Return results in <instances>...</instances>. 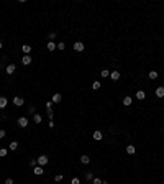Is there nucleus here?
<instances>
[{
  "label": "nucleus",
  "mask_w": 164,
  "mask_h": 184,
  "mask_svg": "<svg viewBox=\"0 0 164 184\" xmlns=\"http://www.w3.org/2000/svg\"><path fill=\"white\" fill-rule=\"evenodd\" d=\"M63 100V95H61L59 92H56V94H53V97H51V102L53 104H59V102Z\"/></svg>",
  "instance_id": "nucleus-5"
},
{
  "label": "nucleus",
  "mask_w": 164,
  "mask_h": 184,
  "mask_svg": "<svg viewBox=\"0 0 164 184\" xmlns=\"http://www.w3.org/2000/svg\"><path fill=\"white\" fill-rule=\"evenodd\" d=\"M158 73H156V71H149V74H148V77L149 79H151V81H154V79H158Z\"/></svg>",
  "instance_id": "nucleus-21"
},
{
  "label": "nucleus",
  "mask_w": 164,
  "mask_h": 184,
  "mask_svg": "<svg viewBox=\"0 0 164 184\" xmlns=\"http://www.w3.org/2000/svg\"><path fill=\"white\" fill-rule=\"evenodd\" d=\"M3 184H13V179H12V178H7V179H5V182H3Z\"/></svg>",
  "instance_id": "nucleus-34"
},
{
  "label": "nucleus",
  "mask_w": 164,
  "mask_h": 184,
  "mask_svg": "<svg viewBox=\"0 0 164 184\" xmlns=\"http://www.w3.org/2000/svg\"><path fill=\"white\" fill-rule=\"evenodd\" d=\"M54 38H56V33H54V31H51V33H49V39L53 41V39H54Z\"/></svg>",
  "instance_id": "nucleus-35"
},
{
  "label": "nucleus",
  "mask_w": 164,
  "mask_h": 184,
  "mask_svg": "<svg viewBox=\"0 0 164 184\" xmlns=\"http://www.w3.org/2000/svg\"><path fill=\"white\" fill-rule=\"evenodd\" d=\"M23 104H25L23 97H20V95H15V97H13V105H16V107H21Z\"/></svg>",
  "instance_id": "nucleus-4"
},
{
  "label": "nucleus",
  "mask_w": 164,
  "mask_h": 184,
  "mask_svg": "<svg viewBox=\"0 0 164 184\" xmlns=\"http://www.w3.org/2000/svg\"><path fill=\"white\" fill-rule=\"evenodd\" d=\"M84 48H85V46H84V43H82V41H76V43H74V51L82 53V51H84Z\"/></svg>",
  "instance_id": "nucleus-6"
},
{
  "label": "nucleus",
  "mask_w": 164,
  "mask_h": 184,
  "mask_svg": "<svg viewBox=\"0 0 164 184\" xmlns=\"http://www.w3.org/2000/svg\"><path fill=\"white\" fill-rule=\"evenodd\" d=\"M21 51H23L25 54H30V53H31V46H30V44H23V46H21Z\"/></svg>",
  "instance_id": "nucleus-14"
},
{
  "label": "nucleus",
  "mask_w": 164,
  "mask_h": 184,
  "mask_svg": "<svg viewBox=\"0 0 164 184\" xmlns=\"http://www.w3.org/2000/svg\"><path fill=\"white\" fill-rule=\"evenodd\" d=\"M33 173L36 174V176H41V174L44 173V169H43V166H34L33 168Z\"/></svg>",
  "instance_id": "nucleus-8"
},
{
  "label": "nucleus",
  "mask_w": 164,
  "mask_h": 184,
  "mask_svg": "<svg viewBox=\"0 0 164 184\" xmlns=\"http://www.w3.org/2000/svg\"><path fill=\"white\" fill-rule=\"evenodd\" d=\"M48 117H49L51 120L54 118V112H53V109H49V110H48Z\"/></svg>",
  "instance_id": "nucleus-30"
},
{
  "label": "nucleus",
  "mask_w": 164,
  "mask_h": 184,
  "mask_svg": "<svg viewBox=\"0 0 164 184\" xmlns=\"http://www.w3.org/2000/svg\"><path fill=\"white\" fill-rule=\"evenodd\" d=\"M154 94H156V97L162 99V97H164V87H158V89H156V92H154Z\"/></svg>",
  "instance_id": "nucleus-11"
},
{
  "label": "nucleus",
  "mask_w": 164,
  "mask_h": 184,
  "mask_svg": "<svg viewBox=\"0 0 164 184\" xmlns=\"http://www.w3.org/2000/svg\"><path fill=\"white\" fill-rule=\"evenodd\" d=\"M15 69H16V66H15V64H8L5 71H7V74H13V73H15Z\"/></svg>",
  "instance_id": "nucleus-12"
},
{
  "label": "nucleus",
  "mask_w": 164,
  "mask_h": 184,
  "mask_svg": "<svg viewBox=\"0 0 164 184\" xmlns=\"http://www.w3.org/2000/svg\"><path fill=\"white\" fill-rule=\"evenodd\" d=\"M8 153V148H0V158H5Z\"/></svg>",
  "instance_id": "nucleus-23"
},
{
  "label": "nucleus",
  "mask_w": 164,
  "mask_h": 184,
  "mask_svg": "<svg viewBox=\"0 0 164 184\" xmlns=\"http://www.w3.org/2000/svg\"><path fill=\"white\" fill-rule=\"evenodd\" d=\"M46 48H48V51H54L57 46H56V43H54V41H49V43L46 44Z\"/></svg>",
  "instance_id": "nucleus-17"
},
{
  "label": "nucleus",
  "mask_w": 164,
  "mask_h": 184,
  "mask_svg": "<svg viewBox=\"0 0 164 184\" xmlns=\"http://www.w3.org/2000/svg\"><path fill=\"white\" fill-rule=\"evenodd\" d=\"M54 181H56V182H61V181H63V174H56V176H54Z\"/></svg>",
  "instance_id": "nucleus-26"
},
{
  "label": "nucleus",
  "mask_w": 164,
  "mask_h": 184,
  "mask_svg": "<svg viewBox=\"0 0 164 184\" xmlns=\"http://www.w3.org/2000/svg\"><path fill=\"white\" fill-rule=\"evenodd\" d=\"M71 184H81V179H79V178H72V181H71Z\"/></svg>",
  "instance_id": "nucleus-31"
},
{
  "label": "nucleus",
  "mask_w": 164,
  "mask_h": 184,
  "mask_svg": "<svg viewBox=\"0 0 164 184\" xmlns=\"http://www.w3.org/2000/svg\"><path fill=\"white\" fill-rule=\"evenodd\" d=\"M110 79H112V81H118V79H120V71H113V73H110Z\"/></svg>",
  "instance_id": "nucleus-9"
},
{
  "label": "nucleus",
  "mask_w": 164,
  "mask_h": 184,
  "mask_svg": "<svg viewBox=\"0 0 164 184\" xmlns=\"http://www.w3.org/2000/svg\"><path fill=\"white\" fill-rule=\"evenodd\" d=\"M44 105H46V110H49V109H53V105H54V104H53L51 100H48V102H46V104H44Z\"/></svg>",
  "instance_id": "nucleus-28"
},
{
  "label": "nucleus",
  "mask_w": 164,
  "mask_h": 184,
  "mask_svg": "<svg viewBox=\"0 0 164 184\" xmlns=\"http://www.w3.org/2000/svg\"><path fill=\"white\" fill-rule=\"evenodd\" d=\"M64 48H66V43H63V41H61V43H57V49H59V51H63Z\"/></svg>",
  "instance_id": "nucleus-27"
},
{
  "label": "nucleus",
  "mask_w": 164,
  "mask_h": 184,
  "mask_svg": "<svg viewBox=\"0 0 164 184\" xmlns=\"http://www.w3.org/2000/svg\"><path fill=\"white\" fill-rule=\"evenodd\" d=\"M131 102H133V99H131L130 95H126L125 99H123V105H126V107H128V105H131Z\"/></svg>",
  "instance_id": "nucleus-20"
},
{
  "label": "nucleus",
  "mask_w": 164,
  "mask_h": 184,
  "mask_svg": "<svg viewBox=\"0 0 164 184\" xmlns=\"http://www.w3.org/2000/svg\"><path fill=\"white\" fill-rule=\"evenodd\" d=\"M100 76H102V77H110V73H108L107 69H103V71L100 73Z\"/></svg>",
  "instance_id": "nucleus-25"
},
{
  "label": "nucleus",
  "mask_w": 164,
  "mask_h": 184,
  "mask_svg": "<svg viewBox=\"0 0 164 184\" xmlns=\"http://www.w3.org/2000/svg\"><path fill=\"white\" fill-rule=\"evenodd\" d=\"M126 153H128V155H135V153H136V146H135V145H128V146H126Z\"/></svg>",
  "instance_id": "nucleus-10"
},
{
  "label": "nucleus",
  "mask_w": 164,
  "mask_h": 184,
  "mask_svg": "<svg viewBox=\"0 0 164 184\" xmlns=\"http://www.w3.org/2000/svg\"><path fill=\"white\" fill-rule=\"evenodd\" d=\"M33 122H34V123H41V122H43V117L39 115V114H34V115H33Z\"/></svg>",
  "instance_id": "nucleus-16"
},
{
  "label": "nucleus",
  "mask_w": 164,
  "mask_h": 184,
  "mask_svg": "<svg viewBox=\"0 0 164 184\" xmlns=\"http://www.w3.org/2000/svg\"><path fill=\"white\" fill-rule=\"evenodd\" d=\"M92 137H94V140H95V141H100L102 138H103V133H102L100 130H95V132L92 133Z\"/></svg>",
  "instance_id": "nucleus-7"
},
{
  "label": "nucleus",
  "mask_w": 164,
  "mask_h": 184,
  "mask_svg": "<svg viewBox=\"0 0 164 184\" xmlns=\"http://www.w3.org/2000/svg\"><path fill=\"white\" fill-rule=\"evenodd\" d=\"M28 112H30V114H33V115L36 114V112H34V107H30V109H28Z\"/></svg>",
  "instance_id": "nucleus-36"
},
{
  "label": "nucleus",
  "mask_w": 164,
  "mask_h": 184,
  "mask_svg": "<svg viewBox=\"0 0 164 184\" xmlns=\"http://www.w3.org/2000/svg\"><path fill=\"white\" fill-rule=\"evenodd\" d=\"M92 184H102V179L100 178H94L92 179Z\"/></svg>",
  "instance_id": "nucleus-29"
},
{
  "label": "nucleus",
  "mask_w": 164,
  "mask_h": 184,
  "mask_svg": "<svg viewBox=\"0 0 164 184\" xmlns=\"http://www.w3.org/2000/svg\"><path fill=\"white\" fill-rule=\"evenodd\" d=\"M16 148H18V143H16V141H12L10 145H8V150H10V151H15Z\"/></svg>",
  "instance_id": "nucleus-22"
},
{
  "label": "nucleus",
  "mask_w": 164,
  "mask_h": 184,
  "mask_svg": "<svg viewBox=\"0 0 164 184\" xmlns=\"http://www.w3.org/2000/svg\"><path fill=\"white\" fill-rule=\"evenodd\" d=\"M100 87H102L100 81H94V82H92V89H94V91H99Z\"/></svg>",
  "instance_id": "nucleus-19"
},
{
  "label": "nucleus",
  "mask_w": 164,
  "mask_h": 184,
  "mask_svg": "<svg viewBox=\"0 0 164 184\" xmlns=\"http://www.w3.org/2000/svg\"><path fill=\"white\" fill-rule=\"evenodd\" d=\"M144 97H146L144 91H138V92H136V99H138V100H144Z\"/></svg>",
  "instance_id": "nucleus-15"
},
{
  "label": "nucleus",
  "mask_w": 164,
  "mask_h": 184,
  "mask_svg": "<svg viewBox=\"0 0 164 184\" xmlns=\"http://www.w3.org/2000/svg\"><path fill=\"white\" fill-rule=\"evenodd\" d=\"M85 179H87V181H92V179H94V173H92V171H87Z\"/></svg>",
  "instance_id": "nucleus-24"
},
{
  "label": "nucleus",
  "mask_w": 164,
  "mask_h": 184,
  "mask_svg": "<svg viewBox=\"0 0 164 184\" xmlns=\"http://www.w3.org/2000/svg\"><path fill=\"white\" fill-rule=\"evenodd\" d=\"M2 48H3V43H2V41H0V49H2Z\"/></svg>",
  "instance_id": "nucleus-37"
},
{
  "label": "nucleus",
  "mask_w": 164,
  "mask_h": 184,
  "mask_svg": "<svg viewBox=\"0 0 164 184\" xmlns=\"http://www.w3.org/2000/svg\"><path fill=\"white\" fill-rule=\"evenodd\" d=\"M31 54H23V58H21V64L23 66H30L31 64Z\"/></svg>",
  "instance_id": "nucleus-3"
},
{
  "label": "nucleus",
  "mask_w": 164,
  "mask_h": 184,
  "mask_svg": "<svg viewBox=\"0 0 164 184\" xmlns=\"http://www.w3.org/2000/svg\"><path fill=\"white\" fill-rule=\"evenodd\" d=\"M5 135H7L5 130H0V140H2V138H5Z\"/></svg>",
  "instance_id": "nucleus-33"
},
{
  "label": "nucleus",
  "mask_w": 164,
  "mask_h": 184,
  "mask_svg": "<svg viewBox=\"0 0 164 184\" xmlns=\"http://www.w3.org/2000/svg\"><path fill=\"white\" fill-rule=\"evenodd\" d=\"M81 163H82V164H89V163H90V158H89L87 155H82V156H81Z\"/></svg>",
  "instance_id": "nucleus-18"
},
{
  "label": "nucleus",
  "mask_w": 164,
  "mask_h": 184,
  "mask_svg": "<svg viewBox=\"0 0 164 184\" xmlns=\"http://www.w3.org/2000/svg\"><path fill=\"white\" fill-rule=\"evenodd\" d=\"M48 161H49V158H48L46 155H41V156H38V158H36V163H38V166H43V168L48 164Z\"/></svg>",
  "instance_id": "nucleus-1"
},
{
  "label": "nucleus",
  "mask_w": 164,
  "mask_h": 184,
  "mask_svg": "<svg viewBox=\"0 0 164 184\" xmlns=\"http://www.w3.org/2000/svg\"><path fill=\"white\" fill-rule=\"evenodd\" d=\"M30 166H31V168H34V166H38L36 159H30Z\"/></svg>",
  "instance_id": "nucleus-32"
},
{
  "label": "nucleus",
  "mask_w": 164,
  "mask_h": 184,
  "mask_svg": "<svg viewBox=\"0 0 164 184\" xmlns=\"http://www.w3.org/2000/svg\"><path fill=\"white\" fill-rule=\"evenodd\" d=\"M16 123H18L20 128H25L26 125H28V118H26V117H18V118H16Z\"/></svg>",
  "instance_id": "nucleus-2"
},
{
  "label": "nucleus",
  "mask_w": 164,
  "mask_h": 184,
  "mask_svg": "<svg viewBox=\"0 0 164 184\" xmlns=\"http://www.w3.org/2000/svg\"><path fill=\"white\" fill-rule=\"evenodd\" d=\"M7 104H8V100H7V97H0V109H5L7 107Z\"/></svg>",
  "instance_id": "nucleus-13"
},
{
  "label": "nucleus",
  "mask_w": 164,
  "mask_h": 184,
  "mask_svg": "<svg viewBox=\"0 0 164 184\" xmlns=\"http://www.w3.org/2000/svg\"><path fill=\"white\" fill-rule=\"evenodd\" d=\"M162 184H164V182H162Z\"/></svg>",
  "instance_id": "nucleus-38"
}]
</instances>
